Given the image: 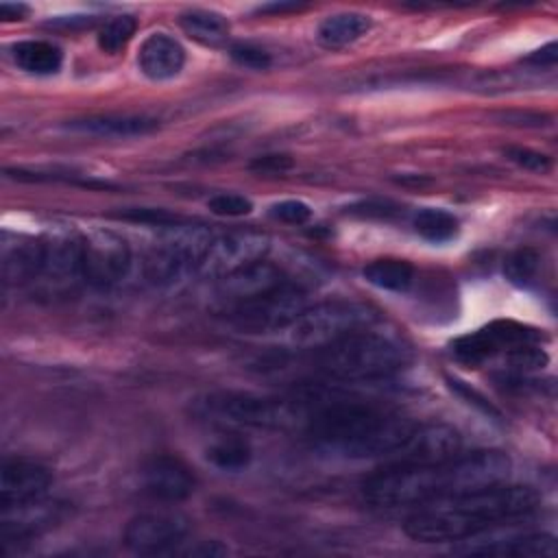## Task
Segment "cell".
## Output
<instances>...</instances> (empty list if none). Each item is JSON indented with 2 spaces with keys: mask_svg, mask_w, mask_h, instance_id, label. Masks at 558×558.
Instances as JSON below:
<instances>
[{
  "mask_svg": "<svg viewBox=\"0 0 558 558\" xmlns=\"http://www.w3.org/2000/svg\"><path fill=\"white\" fill-rule=\"evenodd\" d=\"M510 469V458L499 449L458 453L434 464H386L364 482L362 495L379 508L423 506L440 497L501 484Z\"/></svg>",
  "mask_w": 558,
  "mask_h": 558,
  "instance_id": "cell-1",
  "label": "cell"
},
{
  "mask_svg": "<svg viewBox=\"0 0 558 558\" xmlns=\"http://www.w3.org/2000/svg\"><path fill=\"white\" fill-rule=\"evenodd\" d=\"M538 497L527 486L495 484L418 506L403 523V532L418 543H453L473 538L532 512Z\"/></svg>",
  "mask_w": 558,
  "mask_h": 558,
  "instance_id": "cell-2",
  "label": "cell"
},
{
  "mask_svg": "<svg viewBox=\"0 0 558 558\" xmlns=\"http://www.w3.org/2000/svg\"><path fill=\"white\" fill-rule=\"evenodd\" d=\"M414 421L368 403H329L307 416L312 442L340 458H390L414 429Z\"/></svg>",
  "mask_w": 558,
  "mask_h": 558,
  "instance_id": "cell-3",
  "label": "cell"
},
{
  "mask_svg": "<svg viewBox=\"0 0 558 558\" xmlns=\"http://www.w3.org/2000/svg\"><path fill=\"white\" fill-rule=\"evenodd\" d=\"M410 360L408 349L375 331H353L316 353V368L336 381H368L401 371Z\"/></svg>",
  "mask_w": 558,
  "mask_h": 558,
  "instance_id": "cell-4",
  "label": "cell"
},
{
  "mask_svg": "<svg viewBox=\"0 0 558 558\" xmlns=\"http://www.w3.org/2000/svg\"><path fill=\"white\" fill-rule=\"evenodd\" d=\"M196 408L209 421L259 429H288L294 425H305L310 416L299 401L238 390L209 392L198 399Z\"/></svg>",
  "mask_w": 558,
  "mask_h": 558,
  "instance_id": "cell-5",
  "label": "cell"
},
{
  "mask_svg": "<svg viewBox=\"0 0 558 558\" xmlns=\"http://www.w3.org/2000/svg\"><path fill=\"white\" fill-rule=\"evenodd\" d=\"M214 235L203 225H168L146 253L144 272L153 286L166 288L190 272H198V266L209 251Z\"/></svg>",
  "mask_w": 558,
  "mask_h": 558,
  "instance_id": "cell-6",
  "label": "cell"
},
{
  "mask_svg": "<svg viewBox=\"0 0 558 558\" xmlns=\"http://www.w3.org/2000/svg\"><path fill=\"white\" fill-rule=\"evenodd\" d=\"M377 314L355 301H325L305 307L286 329L283 340L292 349H323L353 331L368 329Z\"/></svg>",
  "mask_w": 558,
  "mask_h": 558,
  "instance_id": "cell-7",
  "label": "cell"
},
{
  "mask_svg": "<svg viewBox=\"0 0 558 558\" xmlns=\"http://www.w3.org/2000/svg\"><path fill=\"white\" fill-rule=\"evenodd\" d=\"M307 307L305 292L283 281L281 286L231 307V323L246 333L283 331Z\"/></svg>",
  "mask_w": 558,
  "mask_h": 558,
  "instance_id": "cell-8",
  "label": "cell"
},
{
  "mask_svg": "<svg viewBox=\"0 0 558 558\" xmlns=\"http://www.w3.org/2000/svg\"><path fill=\"white\" fill-rule=\"evenodd\" d=\"M541 333L527 325L514 320H493L486 327L466 333L451 344V353L458 362L480 366L497 355H517L523 349L536 347Z\"/></svg>",
  "mask_w": 558,
  "mask_h": 558,
  "instance_id": "cell-9",
  "label": "cell"
},
{
  "mask_svg": "<svg viewBox=\"0 0 558 558\" xmlns=\"http://www.w3.org/2000/svg\"><path fill=\"white\" fill-rule=\"evenodd\" d=\"M131 266V248L124 238L113 231L94 229L83 235L81 279L94 288H109L126 277Z\"/></svg>",
  "mask_w": 558,
  "mask_h": 558,
  "instance_id": "cell-10",
  "label": "cell"
},
{
  "mask_svg": "<svg viewBox=\"0 0 558 558\" xmlns=\"http://www.w3.org/2000/svg\"><path fill=\"white\" fill-rule=\"evenodd\" d=\"M190 534V519L174 510L135 514L122 534L124 545L135 554H166L177 549Z\"/></svg>",
  "mask_w": 558,
  "mask_h": 558,
  "instance_id": "cell-11",
  "label": "cell"
},
{
  "mask_svg": "<svg viewBox=\"0 0 558 558\" xmlns=\"http://www.w3.org/2000/svg\"><path fill=\"white\" fill-rule=\"evenodd\" d=\"M270 248L268 235L259 231H235L220 235L205 253L198 272L207 279H222L240 268L262 262Z\"/></svg>",
  "mask_w": 558,
  "mask_h": 558,
  "instance_id": "cell-12",
  "label": "cell"
},
{
  "mask_svg": "<svg viewBox=\"0 0 558 558\" xmlns=\"http://www.w3.org/2000/svg\"><path fill=\"white\" fill-rule=\"evenodd\" d=\"M462 436L442 423L414 425L403 445L388 458L390 464H434L458 456Z\"/></svg>",
  "mask_w": 558,
  "mask_h": 558,
  "instance_id": "cell-13",
  "label": "cell"
},
{
  "mask_svg": "<svg viewBox=\"0 0 558 558\" xmlns=\"http://www.w3.org/2000/svg\"><path fill=\"white\" fill-rule=\"evenodd\" d=\"M65 517V504L48 501L44 497L4 506L2 508V538L4 543L11 541H26L33 538L52 525H57Z\"/></svg>",
  "mask_w": 558,
  "mask_h": 558,
  "instance_id": "cell-14",
  "label": "cell"
},
{
  "mask_svg": "<svg viewBox=\"0 0 558 558\" xmlns=\"http://www.w3.org/2000/svg\"><path fill=\"white\" fill-rule=\"evenodd\" d=\"M142 484L153 499L177 504L194 493L196 480L183 460L174 456H157L144 466Z\"/></svg>",
  "mask_w": 558,
  "mask_h": 558,
  "instance_id": "cell-15",
  "label": "cell"
},
{
  "mask_svg": "<svg viewBox=\"0 0 558 558\" xmlns=\"http://www.w3.org/2000/svg\"><path fill=\"white\" fill-rule=\"evenodd\" d=\"M50 482H52L50 471L35 460H26V458L4 460L0 469V504L4 508V506L44 497Z\"/></svg>",
  "mask_w": 558,
  "mask_h": 558,
  "instance_id": "cell-16",
  "label": "cell"
},
{
  "mask_svg": "<svg viewBox=\"0 0 558 558\" xmlns=\"http://www.w3.org/2000/svg\"><path fill=\"white\" fill-rule=\"evenodd\" d=\"M44 248V266L41 275L48 277L54 283L72 281L74 277H81V248H83V235L59 227L41 238Z\"/></svg>",
  "mask_w": 558,
  "mask_h": 558,
  "instance_id": "cell-17",
  "label": "cell"
},
{
  "mask_svg": "<svg viewBox=\"0 0 558 558\" xmlns=\"http://www.w3.org/2000/svg\"><path fill=\"white\" fill-rule=\"evenodd\" d=\"M0 264H2V279L9 286H24L41 277V266H44L41 238L35 240L28 235H4Z\"/></svg>",
  "mask_w": 558,
  "mask_h": 558,
  "instance_id": "cell-18",
  "label": "cell"
},
{
  "mask_svg": "<svg viewBox=\"0 0 558 558\" xmlns=\"http://www.w3.org/2000/svg\"><path fill=\"white\" fill-rule=\"evenodd\" d=\"M283 281H288L283 277V272L277 266L262 259V262H255L246 268H240V270L222 277L218 283V294L222 301H227L233 307L242 301H248L253 296H259V294L281 286Z\"/></svg>",
  "mask_w": 558,
  "mask_h": 558,
  "instance_id": "cell-19",
  "label": "cell"
},
{
  "mask_svg": "<svg viewBox=\"0 0 558 558\" xmlns=\"http://www.w3.org/2000/svg\"><path fill=\"white\" fill-rule=\"evenodd\" d=\"M137 65L150 81H170L185 65V50L168 33H150L137 52Z\"/></svg>",
  "mask_w": 558,
  "mask_h": 558,
  "instance_id": "cell-20",
  "label": "cell"
},
{
  "mask_svg": "<svg viewBox=\"0 0 558 558\" xmlns=\"http://www.w3.org/2000/svg\"><path fill=\"white\" fill-rule=\"evenodd\" d=\"M458 554L473 556H517V558H554L558 554L556 538L545 532L506 536L482 541V545L464 543V547H456Z\"/></svg>",
  "mask_w": 558,
  "mask_h": 558,
  "instance_id": "cell-21",
  "label": "cell"
},
{
  "mask_svg": "<svg viewBox=\"0 0 558 558\" xmlns=\"http://www.w3.org/2000/svg\"><path fill=\"white\" fill-rule=\"evenodd\" d=\"M68 129L85 135H96V137H137V135L153 133L157 129V120L148 116L105 113V116H87L81 120H72Z\"/></svg>",
  "mask_w": 558,
  "mask_h": 558,
  "instance_id": "cell-22",
  "label": "cell"
},
{
  "mask_svg": "<svg viewBox=\"0 0 558 558\" xmlns=\"http://www.w3.org/2000/svg\"><path fill=\"white\" fill-rule=\"evenodd\" d=\"M371 17L357 11H342L327 15L316 31V39L327 50H342L371 31Z\"/></svg>",
  "mask_w": 558,
  "mask_h": 558,
  "instance_id": "cell-23",
  "label": "cell"
},
{
  "mask_svg": "<svg viewBox=\"0 0 558 558\" xmlns=\"http://www.w3.org/2000/svg\"><path fill=\"white\" fill-rule=\"evenodd\" d=\"M11 57L20 70H24L28 74H37V76L57 74L63 65L61 48L46 39L17 41L11 48Z\"/></svg>",
  "mask_w": 558,
  "mask_h": 558,
  "instance_id": "cell-24",
  "label": "cell"
},
{
  "mask_svg": "<svg viewBox=\"0 0 558 558\" xmlns=\"http://www.w3.org/2000/svg\"><path fill=\"white\" fill-rule=\"evenodd\" d=\"M181 28L187 37L203 46H225L229 39V22L225 15L209 9H187L181 13Z\"/></svg>",
  "mask_w": 558,
  "mask_h": 558,
  "instance_id": "cell-25",
  "label": "cell"
},
{
  "mask_svg": "<svg viewBox=\"0 0 558 558\" xmlns=\"http://www.w3.org/2000/svg\"><path fill=\"white\" fill-rule=\"evenodd\" d=\"M362 277L379 290L405 292L414 281V266L405 259L395 257L373 259L362 268Z\"/></svg>",
  "mask_w": 558,
  "mask_h": 558,
  "instance_id": "cell-26",
  "label": "cell"
},
{
  "mask_svg": "<svg viewBox=\"0 0 558 558\" xmlns=\"http://www.w3.org/2000/svg\"><path fill=\"white\" fill-rule=\"evenodd\" d=\"M207 460L220 469V471H244L251 460H253V449L251 445L240 438L238 434H227V436H220L218 440H214L207 451H205Z\"/></svg>",
  "mask_w": 558,
  "mask_h": 558,
  "instance_id": "cell-27",
  "label": "cell"
},
{
  "mask_svg": "<svg viewBox=\"0 0 558 558\" xmlns=\"http://www.w3.org/2000/svg\"><path fill=\"white\" fill-rule=\"evenodd\" d=\"M458 218L445 209L425 207L412 216V229L427 242H449L458 233Z\"/></svg>",
  "mask_w": 558,
  "mask_h": 558,
  "instance_id": "cell-28",
  "label": "cell"
},
{
  "mask_svg": "<svg viewBox=\"0 0 558 558\" xmlns=\"http://www.w3.org/2000/svg\"><path fill=\"white\" fill-rule=\"evenodd\" d=\"M135 31H137V22L133 15H116L102 22L96 35L98 48L107 54H118L133 39Z\"/></svg>",
  "mask_w": 558,
  "mask_h": 558,
  "instance_id": "cell-29",
  "label": "cell"
},
{
  "mask_svg": "<svg viewBox=\"0 0 558 558\" xmlns=\"http://www.w3.org/2000/svg\"><path fill=\"white\" fill-rule=\"evenodd\" d=\"M541 257L534 248H517L504 262V275L514 286H525L536 277Z\"/></svg>",
  "mask_w": 558,
  "mask_h": 558,
  "instance_id": "cell-30",
  "label": "cell"
},
{
  "mask_svg": "<svg viewBox=\"0 0 558 558\" xmlns=\"http://www.w3.org/2000/svg\"><path fill=\"white\" fill-rule=\"evenodd\" d=\"M207 209L216 216H227V218H238L246 216L253 211V203L244 194H233V192H222L216 194L207 201Z\"/></svg>",
  "mask_w": 558,
  "mask_h": 558,
  "instance_id": "cell-31",
  "label": "cell"
},
{
  "mask_svg": "<svg viewBox=\"0 0 558 558\" xmlns=\"http://www.w3.org/2000/svg\"><path fill=\"white\" fill-rule=\"evenodd\" d=\"M229 54L238 65H242L246 70H257L259 72V70H268L272 65L270 52H266L264 48H259L255 44H244V41L233 44L229 48Z\"/></svg>",
  "mask_w": 558,
  "mask_h": 558,
  "instance_id": "cell-32",
  "label": "cell"
},
{
  "mask_svg": "<svg viewBox=\"0 0 558 558\" xmlns=\"http://www.w3.org/2000/svg\"><path fill=\"white\" fill-rule=\"evenodd\" d=\"M504 155L514 161L517 166H521L523 170H530V172H547L551 168V159L538 150H532V148H523V146H508L504 148Z\"/></svg>",
  "mask_w": 558,
  "mask_h": 558,
  "instance_id": "cell-33",
  "label": "cell"
},
{
  "mask_svg": "<svg viewBox=\"0 0 558 558\" xmlns=\"http://www.w3.org/2000/svg\"><path fill=\"white\" fill-rule=\"evenodd\" d=\"M270 216L279 222H286V225H305L312 218V207L303 201L290 198V201L275 203L270 207Z\"/></svg>",
  "mask_w": 558,
  "mask_h": 558,
  "instance_id": "cell-34",
  "label": "cell"
},
{
  "mask_svg": "<svg viewBox=\"0 0 558 558\" xmlns=\"http://www.w3.org/2000/svg\"><path fill=\"white\" fill-rule=\"evenodd\" d=\"M122 218L135 220V222H150L157 227H168L174 222V218L170 214H166L163 209H146V207H135V209H126L120 214Z\"/></svg>",
  "mask_w": 558,
  "mask_h": 558,
  "instance_id": "cell-35",
  "label": "cell"
},
{
  "mask_svg": "<svg viewBox=\"0 0 558 558\" xmlns=\"http://www.w3.org/2000/svg\"><path fill=\"white\" fill-rule=\"evenodd\" d=\"M292 168V159L288 155H264L257 157L255 161H251V170L255 172H286Z\"/></svg>",
  "mask_w": 558,
  "mask_h": 558,
  "instance_id": "cell-36",
  "label": "cell"
},
{
  "mask_svg": "<svg viewBox=\"0 0 558 558\" xmlns=\"http://www.w3.org/2000/svg\"><path fill=\"white\" fill-rule=\"evenodd\" d=\"M447 381H449V386H451V390H456V392H458V395H462V397H466V399H471V401H473V403H475V405H477V408H482V410H484V412H486V414H495V410H493V405H490V403H488V401H486V399H484V397H482V395H480V392H475V390H473V388H471V386H466V384H464V381H460V379H453V377H449V379H447ZM471 401H469V403H471Z\"/></svg>",
  "mask_w": 558,
  "mask_h": 558,
  "instance_id": "cell-37",
  "label": "cell"
},
{
  "mask_svg": "<svg viewBox=\"0 0 558 558\" xmlns=\"http://www.w3.org/2000/svg\"><path fill=\"white\" fill-rule=\"evenodd\" d=\"M556 41H549L547 46L534 50L530 57H525V63H534V65H554L556 59H558V52H556Z\"/></svg>",
  "mask_w": 558,
  "mask_h": 558,
  "instance_id": "cell-38",
  "label": "cell"
},
{
  "mask_svg": "<svg viewBox=\"0 0 558 558\" xmlns=\"http://www.w3.org/2000/svg\"><path fill=\"white\" fill-rule=\"evenodd\" d=\"M185 554H187V556H205V558H211V556H222V554H227V547H222L218 541H201L198 545L190 547Z\"/></svg>",
  "mask_w": 558,
  "mask_h": 558,
  "instance_id": "cell-39",
  "label": "cell"
},
{
  "mask_svg": "<svg viewBox=\"0 0 558 558\" xmlns=\"http://www.w3.org/2000/svg\"><path fill=\"white\" fill-rule=\"evenodd\" d=\"M28 15V7L22 2H2L0 4V20L2 22H15L24 20Z\"/></svg>",
  "mask_w": 558,
  "mask_h": 558,
  "instance_id": "cell-40",
  "label": "cell"
},
{
  "mask_svg": "<svg viewBox=\"0 0 558 558\" xmlns=\"http://www.w3.org/2000/svg\"><path fill=\"white\" fill-rule=\"evenodd\" d=\"M299 9H301V7H299V4H292V2H279V4L275 2V4H264V7H259L257 11H259V13H275V15L279 13V15H281V13L299 11Z\"/></svg>",
  "mask_w": 558,
  "mask_h": 558,
  "instance_id": "cell-41",
  "label": "cell"
}]
</instances>
